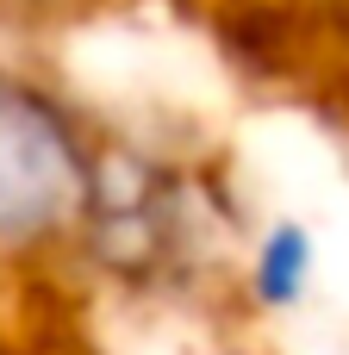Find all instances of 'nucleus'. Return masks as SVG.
Returning <instances> with one entry per match:
<instances>
[{
  "mask_svg": "<svg viewBox=\"0 0 349 355\" xmlns=\"http://www.w3.org/2000/svg\"><path fill=\"white\" fill-rule=\"evenodd\" d=\"M306 262H312L306 231H281V237L262 250V268H256L262 293H269V300H293V293L306 287Z\"/></svg>",
  "mask_w": 349,
  "mask_h": 355,
  "instance_id": "obj_2",
  "label": "nucleus"
},
{
  "mask_svg": "<svg viewBox=\"0 0 349 355\" xmlns=\"http://www.w3.org/2000/svg\"><path fill=\"white\" fill-rule=\"evenodd\" d=\"M75 193H81V168L62 125L31 94L0 81V231L31 237L56 225L75 206Z\"/></svg>",
  "mask_w": 349,
  "mask_h": 355,
  "instance_id": "obj_1",
  "label": "nucleus"
}]
</instances>
